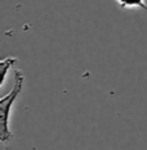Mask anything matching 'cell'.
Here are the masks:
<instances>
[{
    "mask_svg": "<svg viewBox=\"0 0 147 150\" xmlns=\"http://www.w3.org/2000/svg\"><path fill=\"white\" fill-rule=\"evenodd\" d=\"M16 63H17V58L14 57H8L1 60V63H0V66H1V83L0 85L1 86L5 85V80H6V76H8L9 69H12Z\"/></svg>",
    "mask_w": 147,
    "mask_h": 150,
    "instance_id": "obj_2",
    "label": "cell"
},
{
    "mask_svg": "<svg viewBox=\"0 0 147 150\" xmlns=\"http://www.w3.org/2000/svg\"><path fill=\"white\" fill-rule=\"evenodd\" d=\"M13 77H14L13 88L5 96H3L0 99V141H1L3 144H8L13 139V132H12L11 127H9L11 112H12L14 101L17 100L18 95L21 94V91L23 88V82H25L23 73L19 69H14Z\"/></svg>",
    "mask_w": 147,
    "mask_h": 150,
    "instance_id": "obj_1",
    "label": "cell"
},
{
    "mask_svg": "<svg viewBox=\"0 0 147 150\" xmlns=\"http://www.w3.org/2000/svg\"><path fill=\"white\" fill-rule=\"evenodd\" d=\"M121 8L126 9H145L147 11L146 0H115Z\"/></svg>",
    "mask_w": 147,
    "mask_h": 150,
    "instance_id": "obj_3",
    "label": "cell"
}]
</instances>
